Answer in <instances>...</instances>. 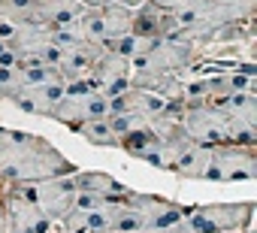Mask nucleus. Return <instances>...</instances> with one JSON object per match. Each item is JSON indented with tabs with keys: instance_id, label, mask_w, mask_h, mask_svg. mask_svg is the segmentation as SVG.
I'll return each instance as SVG.
<instances>
[{
	"instance_id": "nucleus-16",
	"label": "nucleus",
	"mask_w": 257,
	"mask_h": 233,
	"mask_svg": "<svg viewBox=\"0 0 257 233\" xmlns=\"http://www.w3.org/2000/svg\"><path fill=\"white\" fill-rule=\"evenodd\" d=\"M73 134L82 137V140H88V143L97 146V149H112V146H115V134H112V128H109V119H91V122L73 128Z\"/></svg>"
},
{
	"instance_id": "nucleus-13",
	"label": "nucleus",
	"mask_w": 257,
	"mask_h": 233,
	"mask_svg": "<svg viewBox=\"0 0 257 233\" xmlns=\"http://www.w3.org/2000/svg\"><path fill=\"white\" fill-rule=\"evenodd\" d=\"M209 149L206 146H197V143H188L179 149V155L173 158L170 164V173L173 176H182V179H203V170L209 164Z\"/></svg>"
},
{
	"instance_id": "nucleus-20",
	"label": "nucleus",
	"mask_w": 257,
	"mask_h": 233,
	"mask_svg": "<svg viewBox=\"0 0 257 233\" xmlns=\"http://www.w3.org/2000/svg\"><path fill=\"white\" fill-rule=\"evenodd\" d=\"M16 31H19V25H16V22H10V19L0 16V40H13V37H16Z\"/></svg>"
},
{
	"instance_id": "nucleus-22",
	"label": "nucleus",
	"mask_w": 257,
	"mask_h": 233,
	"mask_svg": "<svg viewBox=\"0 0 257 233\" xmlns=\"http://www.w3.org/2000/svg\"><path fill=\"white\" fill-rule=\"evenodd\" d=\"M0 233H7V209H4V200H0Z\"/></svg>"
},
{
	"instance_id": "nucleus-18",
	"label": "nucleus",
	"mask_w": 257,
	"mask_h": 233,
	"mask_svg": "<svg viewBox=\"0 0 257 233\" xmlns=\"http://www.w3.org/2000/svg\"><path fill=\"white\" fill-rule=\"evenodd\" d=\"M0 67H19V55L10 49L7 40H0Z\"/></svg>"
},
{
	"instance_id": "nucleus-17",
	"label": "nucleus",
	"mask_w": 257,
	"mask_h": 233,
	"mask_svg": "<svg viewBox=\"0 0 257 233\" xmlns=\"http://www.w3.org/2000/svg\"><path fill=\"white\" fill-rule=\"evenodd\" d=\"M0 16L16 25H40L37 0H0Z\"/></svg>"
},
{
	"instance_id": "nucleus-11",
	"label": "nucleus",
	"mask_w": 257,
	"mask_h": 233,
	"mask_svg": "<svg viewBox=\"0 0 257 233\" xmlns=\"http://www.w3.org/2000/svg\"><path fill=\"white\" fill-rule=\"evenodd\" d=\"M103 52H106V49H103L100 43L79 40V43H73V46L64 49V55H61V61H58L55 67H58V73H61L64 82H70V79H85V76L94 73V67H97V61L103 58Z\"/></svg>"
},
{
	"instance_id": "nucleus-9",
	"label": "nucleus",
	"mask_w": 257,
	"mask_h": 233,
	"mask_svg": "<svg viewBox=\"0 0 257 233\" xmlns=\"http://www.w3.org/2000/svg\"><path fill=\"white\" fill-rule=\"evenodd\" d=\"M140 215H143V230H158V227H170L176 221H182L188 215V206L176 203V200H167L161 194H140V191H131L127 194Z\"/></svg>"
},
{
	"instance_id": "nucleus-10",
	"label": "nucleus",
	"mask_w": 257,
	"mask_h": 233,
	"mask_svg": "<svg viewBox=\"0 0 257 233\" xmlns=\"http://www.w3.org/2000/svg\"><path fill=\"white\" fill-rule=\"evenodd\" d=\"M64 79H49V82H40V85H28L22 88L10 103L25 112V115H40V119H52V112L58 106V100L64 97Z\"/></svg>"
},
{
	"instance_id": "nucleus-12",
	"label": "nucleus",
	"mask_w": 257,
	"mask_h": 233,
	"mask_svg": "<svg viewBox=\"0 0 257 233\" xmlns=\"http://www.w3.org/2000/svg\"><path fill=\"white\" fill-rule=\"evenodd\" d=\"M73 182H76V191L97 194L103 200H118V197L131 194V188H127L124 182H118L115 176H109L103 170H76L73 173Z\"/></svg>"
},
{
	"instance_id": "nucleus-23",
	"label": "nucleus",
	"mask_w": 257,
	"mask_h": 233,
	"mask_svg": "<svg viewBox=\"0 0 257 233\" xmlns=\"http://www.w3.org/2000/svg\"><path fill=\"white\" fill-rule=\"evenodd\" d=\"M49 233H58V227H52V230H49Z\"/></svg>"
},
{
	"instance_id": "nucleus-19",
	"label": "nucleus",
	"mask_w": 257,
	"mask_h": 233,
	"mask_svg": "<svg viewBox=\"0 0 257 233\" xmlns=\"http://www.w3.org/2000/svg\"><path fill=\"white\" fill-rule=\"evenodd\" d=\"M137 233H194V230H191V224L182 218V221H176V224H170V227H158V230H137Z\"/></svg>"
},
{
	"instance_id": "nucleus-8",
	"label": "nucleus",
	"mask_w": 257,
	"mask_h": 233,
	"mask_svg": "<svg viewBox=\"0 0 257 233\" xmlns=\"http://www.w3.org/2000/svg\"><path fill=\"white\" fill-rule=\"evenodd\" d=\"M109 97L103 91H88V94H64L52 112V122L64 125V128H79L91 119H109Z\"/></svg>"
},
{
	"instance_id": "nucleus-6",
	"label": "nucleus",
	"mask_w": 257,
	"mask_h": 233,
	"mask_svg": "<svg viewBox=\"0 0 257 233\" xmlns=\"http://www.w3.org/2000/svg\"><path fill=\"white\" fill-rule=\"evenodd\" d=\"M0 200H4V209H7V233H49L55 227V221L28 197L22 185L4 182Z\"/></svg>"
},
{
	"instance_id": "nucleus-21",
	"label": "nucleus",
	"mask_w": 257,
	"mask_h": 233,
	"mask_svg": "<svg viewBox=\"0 0 257 233\" xmlns=\"http://www.w3.org/2000/svg\"><path fill=\"white\" fill-rule=\"evenodd\" d=\"M82 7H88V10H97V7H106V4H115V0H79Z\"/></svg>"
},
{
	"instance_id": "nucleus-5",
	"label": "nucleus",
	"mask_w": 257,
	"mask_h": 233,
	"mask_svg": "<svg viewBox=\"0 0 257 233\" xmlns=\"http://www.w3.org/2000/svg\"><path fill=\"white\" fill-rule=\"evenodd\" d=\"M203 182H251L257 176V146H215L209 149Z\"/></svg>"
},
{
	"instance_id": "nucleus-15",
	"label": "nucleus",
	"mask_w": 257,
	"mask_h": 233,
	"mask_svg": "<svg viewBox=\"0 0 257 233\" xmlns=\"http://www.w3.org/2000/svg\"><path fill=\"white\" fill-rule=\"evenodd\" d=\"M91 79L97 82V88L103 91L106 85H115V82H124L131 79V61H127L124 55H115V52H103V58L97 61Z\"/></svg>"
},
{
	"instance_id": "nucleus-4",
	"label": "nucleus",
	"mask_w": 257,
	"mask_h": 233,
	"mask_svg": "<svg viewBox=\"0 0 257 233\" xmlns=\"http://www.w3.org/2000/svg\"><path fill=\"white\" fill-rule=\"evenodd\" d=\"M131 22H134V10L124 7V4H106V7H97V10H85L73 28L82 40H91V43H100L103 49L109 43H115L118 37L131 34Z\"/></svg>"
},
{
	"instance_id": "nucleus-14",
	"label": "nucleus",
	"mask_w": 257,
	"mask_h": 233,
	"mask_svg": "<svg viewBox=\"0 0 257 233\" xmlns=\"http://www.w3.org/2000/svg\"><path fill=\"white\" fill-rule=\"evenodd\" d=\"M209 103H218L236 122L257 131V94L254 91H236V94H227V97H218V100H209Z\"/></svg>"
},
{
	"instance_id": "nucleus-1",
	"label": "nucleus",
	"mask_w": 257,
	"mask_h": 233,
	"mask_svg": "<svg viewBox=\"0 0 257 233\" xmlns=\"http://www.w3.org/2000/svg\"><path fill=\"white\" fill-rule=\"evenodd\" d=\"M79 167L46 137L0 128V182L22 185L52 176H73Z\"/></svg>"
},
{
	"instance_id": "nucleus-2",
	"label": "nucleus",
	"mask_w": 257,
	"mask_h": 233,
	"mask_svg": "<svg viewBox=\"0 0 257 233\" xmlns=\"http://www.w3.org/2000/svg\"><path fill=\"white\" fill-rule=\"evenodd\" d=\"M203 55H206L203 43L173 34V37H161L146 55L134 58L131 73H137V76H182L197 61H203Z\"/></svg>"
},
{
	"instance_id": "nucleus-7",
	"label": "nucleus",
	"mask_w": 257,
	"mask_h": 233,
	"mask_svg": "<svg viewBox=\"0 0 257 233\" xmlns=\"http://www.w3.org/2000/svg\"><path fill=\"white\" fill-rule=\"evenodd\" d=\"M22 188L28 191V197L55 224L76 206V182H73V176H52V179H40V182H22Z\"/></svg>"
},
{
	"instance_id": "nucleus-24",
	"label": "nucleus",
	"mask_w": 257,
	"mask_h": 233,
	"mask_svg": "<svg viewBox=\"0 0 257 233\" xmlns=\"http://www.w3.org/2000/svg\"><path fill=\"white\" fill-rule=\"evenodd\" d=\"M0 188H4V182H0Z\"/></svg>"
},
{
	"instance_id": "nucleus-3",
	"label": "nucleus",
	"mask_w": 257,
	"mask_h": 233,
	"mask_svg": "<svg viewBox=\"0 0 257 233\" xmlns=\"http://www.w3.org/2000/svg\"><path fill=\"white\" fill-rule=\"evenodd\" d=\"M185 221L194 233H227V230H251L254 227V203L233 200V203H203L188 206Z\"/></svg>"
}]
</instances>
